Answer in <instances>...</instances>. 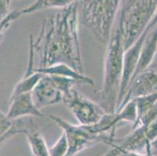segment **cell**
Segmentation results:
<instances>
[{
  "label": "cell",
  "instance_id": "cell-16",
  "mask_svg": "<svg viewBox=\"0 0 157 156\" xmlns=\"http://www.w3.org/2000/svg\"><path fill=\"white\" fill-rule=\"evenodd\" d=\"M72 2L73 1L70 0H37L28 7L22 9L21 10L23 15V14L31 13L48 10V9L60 10L69 6Z\"/></svg>",
  "mask_w": 157,
  "mask_h": 156
},
{
  "label": "cell",
  "instance_id": "cell-23",
  "mask_svg": "<svg viewBox=\"0 0 157 156\" xmlns=\"http://www.w3.org/2000/svg\"><path fill=\"white\" fill-rule=\"evenodd\" d=\"M152 153H157V139L153 141L152 144Z\"/></svg>",
  "mask_w": 157,
  "mask_h": 156
},
{
  "label": "cell",
  "instance_id": "cell-19",
  "mask_svg": "<svg viewBox=\"0 0 157 156\" xmlns=\"http://www.w3.org/2000/svg\"><path fill=\"white\" fill-rule=\"evenodd\" d=\"M21 15H22V13H21V10H20L12 11L9 15L7 16L6 18H5L3 21H0V39L2 38L4 31L9 28L11 23L17 19V18H19Z\"/></svg>",
  "mask_w": 157,
  "mask_h": 156
},
{
  "label": "cell",
  "instance_id": "cell-10",
  "mask_svg": "<svg viewBox=\"0 0 157 156\" xmlns=\"http://www.w3.org/2000/svg\"><path fill=\"white\" fill-rule=\"evenodd\" d=\"M32 99L38 109L61 102L63 94L49 75H43L31 91Z\"/></svg>",
  "mask_w": 157,
  "mask_h": 156
},
{
  "label": "cell",
  "instance_id": "cell-5",
  "mask_svg": "<svg viewBox=\"0 0 157 156\" xmlns=\"http://www.w3.org/2000/svg\"><path fill=\"white\" fill-rule=\"evenodd\" d=\"M49 118L60 127L66 134L68 143V151L66 156L77 155L98 143L108 144L115 137V134H97L90 129L89 126L74 125L57 116L50 115Z\"/></svg>",
  "mask_w": 157,
  "mask_h": 156
},
{
  "label": "cell",
  "instance_id": "cell-18",
  "mask_svg": "<svg viewBox=\"0 0 157 156\" xmlns=\"http://www.w3.org/2000/svg\"><path fill=\"white\" fill-rule=\"evenodd\" d=\"M68 151V143L66 134L63 132L59 139L49 148L50 156H66Z\"/></svg>",
  "mask_w": 157,
  "mask_h": 156
},
{
  "label": "cell",
  "instance_id": "cell-14",
  "mask_svg": "<svg viewBox=\"0 0 157 156\" xmlns=\"http://www.w3.org/2000/svg\"><path fill=\"white\" fill-rule=\"evenodd\" d=\"M43 74H39L38 72H34L32 74H24V77L21 78V81L16 84L15 88L13 91L10 98L20 95V94H25V93H31L34 90L35 86L41 80Z\"/></svg>",
  "mask_w": 157,
  "mask_h": 156
},
{
  "label": "cell",
  "instance_id": "cell-8",
  "mask_svg": "<svg viewBox=\"0 0 157 156\" xmlns=\"http://www.w3.org/2000/svg\"><path fill=\"white\" fill-rule=\"evenodd\" d=\"M157 24V10L154 15L153 18L151 21L150 24H148L145 31H144L142 36L140 37L132 46L130 47L127 51H124V70H123L122 81H121V91H120L119 100H118L117 108L121 105V103L122 101L123 98L124 97V94L126 93L127 88L130 84L131 77L133 76L134 73L135 71L137 65H138V59H139L140 54L142 51V46L145 41L147 35L149 33V31L152 29ZM117 112V111H116Z\"/></svg>",
  "mask_w": 157,
  "mask_h": 156
},
{
  "label": "cell",
  "instance_id": "cell-1",
  "mask_svg": "<svg viewBox=\"0 0 157 156\" xmlns=\"http://www.w3.org/2000/svg\"><path fill=\"white\" fill-rule=\"evenodd\" d=\"M79 1H73L42 21L38 38L30 47L39 59L38 68L64 63L84 74L78 34Z\"/></svg>",
  "mask_w": 157,
  "mask_h": 156
},
{
  "label": "cell",
  "instance_id": "cell-6",
  "mask_svg": "<svg viewBox=\"0 0 157 156\" xmlns=\"http://www.w3.org/2000/svg\"><path fill=\"white\" fill-rule=\"evenodd\" d=\"M157 139V120L148 126H140L121 138H116L109 143L112 149L103 156H120L124 151L146 153L148 144Z\"/></svg>",
  "mask_w": 157,
  "mask_h": 156
},
{
  "label": "cell",
  "instance_id": "cell-22",
  "mask_svg": "<svg viewBox=\"0 0 157 156\" xmlns=\"http://www.w3.org/2000/svg\"><path fill=\"white\" fill-rule=\"evenodd\" d=\"M120 156H148L146 153L135 152V151H124L121 153Z\"/></svg>",
  "mask_w": 157,
  "mask_h": 156
},
{
  "label": "cell",
  "instance_id": "cell-7",
  "mask_svg": "<svg viewBox=\"0 0 157 156\" xmlns=\"http://www.w3.org/2000/svg\"><path fill=\"white\" fill-rule=\"evenodd\" d=\"M62 101L80 125H95L107 114L98 103L81 94L76 87L63 97Z\"/></svg>",
  "mask_w": 157,
  "mask_h": 156
},
{
  "label": "cell",
  "instance_id": "cell-12",
  "mask_svg": "<svg viewBox=\"0 0 157 156\" xmlns=\"http://www.w3.org/2000/svg\"><path fill=\"white\" fill-rule=\"evenodd\" d=\"M157 53V24L149 31L142 46L138 65L131 81L140 73L149 68ZM131 82V81H130Z\"/></svg>",
  "mask_w": 157,
  "mask_h": 156
},
{
  "label": "cell",
  "instance_id": "cell-24",
  "mask_svg": "<svg viewBox=\"0 0 157 156\" xmlns=\"http://www.w3.org/2000/svg\"><path fill=\"white\" fill-rule=\"evenodd\" d=\"M0 41H1V39H0Z\"/></svg>",
  "mask_w": 157,
  "mask_h": 156
},
{
  "label": "cell",
  "instance_id": "cell-3",
  "mask_svg": "<svg viewBox=\"0 0 157 156\" xmlns=\"http://www.w3.org/2000/svg\"><path fill=\"white\" fill-rule=\"evenodd\" d=\"M156 10V0L121 1L116 21L125 51L142 36Z\"/></svg>",
  "mask_w": 157,
  "mask_h": 156
},
{
  "label": "cell",
  "instance_id": "cell-15",
  "mask_svg": "<svg viewBox=\"0 0 157 156\" xmlns=\"http://www.w3.org/2000/svg\"><path fill=\"white\" fill-rule=\"evenodd\" d=\"M33 156H50L49 148L44 137L38 131H32L25 135Z\"/></svg>",
  "mask_w": 157,
  "mask_h": 156
},
{
  "label": "cell",
  "instance_id": "cell-11",
  "mask_svg": "<svg viewBox=\"0 0 157 156\" xmlns=\"http://www.w3.org/2000/svg\"><path fill=\"white\" fill-rule=\"evenodd\" d=\"M6 115L11 120L24 117H43V113L33 101L31 93H25L10 98V106Z\"/></svg>",
  "mask_w": 157,
  "mask_h": 156
},
{
  "label": "cell",
  "instance_id": "cell-13",
  "mask_svg": "<svg viewBox=\"0 0 157 156\" xmlns=\"http://www.w3.org/2000/svg\"><path fill=\"white\" fill-rule=\"evenodd\" d=\"M35 72H38L43 75H56L59 77H67L76 81L78 84H88L90 86L94 85V81L89 77H87L84 74L78 72L70 66L64 63L56 64L45 68H35Z\"/></svg>",
  "mask_w": 157,
  "mask_h": 156
},
{
  "label": "cell",
  "instance_id": "cell-21",
  "mask_svg": "<svg viewBox=\"0 0 157 156\" xmlns=\"http://www.w3.org/2000/svg\"><path fill=\"white\" fill-rule=\"evenodd\" d=\"M10 6V0H0V21H3L10 13V12H9Z\"/></svg>",
  "mask_w": 157,
  "mask_h": 156
},
{
  "label": "cell",
  "instance_id": "cell-9",
  "mask_svg": "<svg viewBox=\"0 0 157 156\" xmlns=\"http://www.w3.org/2000/svg\"><path fill=\"white\" fill-rule=\"evenodd\" d=\"M157 93V70L148 68L131 80L117 112L120 111L129 101L140 97Z\"/></svg>",
  "mask_w": 157,
  "mask_h": 156
},
{
  "label": "cell",
  "instance_id": "cell-20",
  "mask_svg": "<svg viewBox=\"0 0 157 156\" xmlns=\"http://www.w3.org/2000/svg\"><path fill=\"white\" fill-rule=\"evenodd\" d=\"M13 122V120H10L7 115L0 111V144H1V140L2 137L12 127Z\"/></svg>",
  "mask_w": 157,
  "mask_h": 156
},
{
  "label": "cell",
  "instance_id": "cell-2",
  "mask_svg": "<svg viewBox=\"0 0 157 156\" xmlns=\"http://www.w3.org/2000/svg\"><path fill=\"white\" fill-rule=\"evenodd\" d=\"M124 48L117 21L107 44L102 85L99 91V105L107 114L115 113L117 108L124 70Z\"/></svg>",
  "mask_w": 157,
  "mask_h": 156
},
{
  "label": "cell",
  "instance_id": "cell-17",
  "mask_svg": "<svg viewBox=\"0 0 157 156\" xmlns=\"http://www.w3.org/2000/svg\"><path fill=\"white\" fill-rule=\"evenodd\" d=\"M137 109V120L145 115L148 110H150L157 103V93L147 96L140 97L135 99ZM135 122V124H136Z\"/></svg>",
  "mask_w": 157,
  "mask_h": 156
},
{
  "label": "cell",
  "instance_id": "cell-4",
  "mask_svg": "<svg viewBox=\"0 0 157 156\" xmlns=\"http://www.w3.org/2000/svg\"><path fill=\"white\" fill-rule=\"evenodd\" d=\"M119 0L79 1V21L102 44H108L121 7Z\"/></svg>",
  "mask_w": 157,
  "mask_h": 156
}]
</instances>
